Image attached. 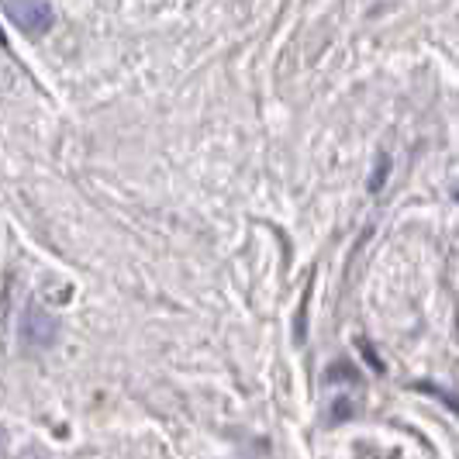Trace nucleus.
I'll return each mask as SVG.
<instances>
[{
	"label": "nucleus",
	"mask_w": 459,
	"mask_h": 459,
	"mask_svg": "<svg viewBox=\"0 0 459 459\" xmlns=\"http://www.w3.org/2000/svg\"><path fill=\"white\" fill-rule=\"evenodd\" d=\"M387 173H391V156H380L377 160V169H373V177H369V194H380V186L387 180Z\"/></svg>",
	"instance_id": "20e7f679"
},
{
	"label": "nucleus",
	"mask_w": 459,
	"mask_h": 459,
	"mask_svg": "<svg viewBox=\"0 0 459 459\" xmlns=\"http://www.w3.org/2000/svg\"><path fill=\"white\" fill-rule=\"evenodd\" d=\"M325 384L328 387H363V377H359V369L352 367L349 359H335L332 367L325 369Z\"/></svg>",
	"instance_id": "7ed1b4c3"
},
{
	"label": "nucleus",
	"mask_w": 459,
	"mask_h": 459,
	"mask_svg": "<svg viewBox=\"0 0 459 459\" xmlns=\"http://www.w3.org/2000/svg\"><path fill=\"white\" fill-rule=\"evenodd\" d=\"M59 335V325L56 318H48V311H42L39 304H28L22 318V342L28 349H48Z\"/></svg>",
	"instance_id": "f03ea898"
},
{
	"label": "nucleus",
	"mask_w": 459,
	"mask_h": 459,
	"mask_svg": "<svg viewBox=\"0 0 459 459\" xmlns=\"http://www.w3.org/2000/svg\"><path fill=\"white\" fill-rule=\"evenodd\" d=\"M421 391H429V394H436V397H442L449 408H456V401H453V394H446V391H438V387H429V384H421Z\"/></svg>",
	"instance_id": "0eeeda50"
},
{
	"label": "nucleus",
	"mask_w": 459,
	"mask_h": 459,
	"mask_svg": "<svg viewBox=\"0 0 459 459\" xmlns=\"http://www.w3.org/2000/svg\"><path fill=\"white\" fill-rule=\"evenodd\" d=\"M356 345H359V349H363V356H367V363H369V367H373V369H377V373H384V369H387V367H384V359H380V356H377V352H373V345H369L367 339H363V335H359V339H356Z\"/></svg>",
	"instance_id": "423d86ee"
},
{
	"label": "nucleus",
	"mask_w": 459,
	"mask_h": 459,
	"mask_svg": "<svg viewBox=\"0 0 459 459\" xmlns=\"http://www.w3.org/2000/svg\"><path fill=\"white\" fill-rule=\"evenodd\" d=\"M352 414H356V404H352L349 397H339V401L332 404V414H328V421H332V425H339V421L352 418Z\"/></svg>",
	"instance_id": "39448f33"
},
{
	"label": "nucleus",
	"mask_w": 459,
	"mask_h": 459,
	"mask_svg": "<svg viewBox=\"0 0 459 459\" xmlns=\"http://www.w3.org/2000/svg\"><path fill=\"white\" fill-rule=\"evenodd\" d=\"M0 48H7V35H4V28H0Z\"/></svg>",
	"instance_id": "6e6552de"
},
{
	"label": "nucleus",
	"mask_w": 459,
	"mask_h": 459,
	"mask_svg": "<svg viewBox=\"0 0 459 459\" xmlns=\"http://www.w3.org/2000/svg\"><path fill=\"white\" fill-rule=\"evenodd\" d=\"M0 459H4V432H0Z\"/></svg>",
	"instance_id": "1a4fd4ad"
},
{
	"label": "nucleus",
	"mask_w": 459,
	"mask_h": 459,
	"mask_svg": "<svg viewBox=\"0 0 459 459\" xmlns=\"http://www.w3.org/2000/svg\"><path fill=\"white\" fill-rule=\"evenodd\" d=\"M4 14L11 18V22L22 28V35H42V31H48L52 28V18H56V11H52V4H46V0H7L4 4Z\"/></svg>",
	"instance_id": "f257e3e1"
}]
</instances>
